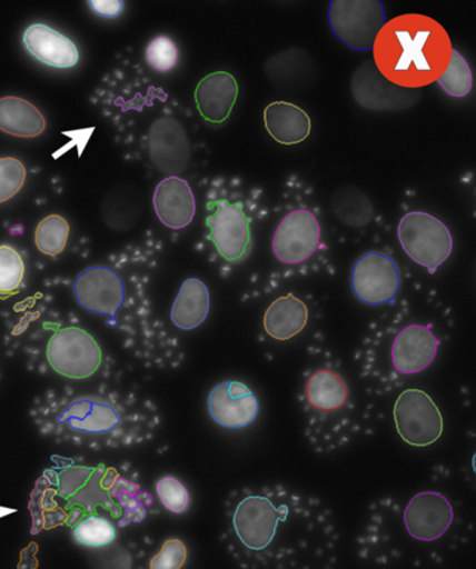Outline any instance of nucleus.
I'll use <instances>...</instances> for the list:
<instances>
[{
  "mask_svg": "<svg viewBox=\"0 0 476 569\" xmlns=\"http://www.w3.org/2000/svg\"><path fill=\"white\" fill-rule=\"evenodd\" d=\"M371 49L383 78L404 89L434 83L446 70L453 51L447 31L437 21L419 14L388 21Z\"/></svg>",
  "mask_w": 476,
  "mask_h": 569,
  "instance_id": "obj_1",
  "label": "nucleus"
},
{
  "mask_svg": "<svg viewBox=\"0 0 476 569\" xmlns=\"http://www.w3.org/2000/svg\"><path fill=\"white\" fill-rule=\"evenodd\" d=\"M206 228L217 254L228 264H242L254 251V217L245 202L216 190L207 202Z\"/></svg>",
  "mask_w": 476,
  "mask_h": 569,
  "instance_id": "obj_2",
  "label": "nucleus"
},
{
  "mask_svg": "<svg viewBox=\"0 0 476 569\" xmlns=\"http://www.w3.org/2000/svg\"><path fill=\"white\" fill-rule=\"evenodd\" d=\"M304 408L310 426L320 421L321 427L331 421L336 430L346 429L353 412L351 391L343 375L333 365H319L305 376Z\"/></svg>",
  "mask_w": 476,
  "mask_h": 569,
  "instance_id": "obj_3",
  "label": "nucleus"
},
{
  "mask_svg": "<svg viewBox=\"0 0 476 569\" xmlns=\"http://www.w3.org/2000/svg\"><path fill=\"white\" fill-rule=\"evenodd\" d=\"M398 242L405 254L429 273L450 259L454 240L450 229L439 218L424 211L405 213L397 227Z\"/></svg>",
  "mask_w": 476,
  "mask_h": 569,
  "instance_id": "obj_4",
  "label": "nucleus"
},
{
  "mask_svg": "<svg viewBox=\"0 0 476 569\" xmlns=\"http://www.w3.org/2000/svg\"><path fill=\"white\" fill-rule=\"evenodd\" d=\"M328 24L344 46L353 51H370L386 24L385 8L379 0H333Z\"/></svg>",
  "mask_w": 476,
  "mask_h": 569,
  "instance_id": "obj_5",
  "label": "nucleus"
},
{
  "mask_svg": "<svg viewBox=\"0 0 476 569\" xmlns=\"http://www.w3.org/2000/svg\"><path fill=\"white\" fill-rule=\"evenodd\" d=\"M47 360L54 373L70 380H86L101 368L102 349L91 333L68 327L49 339Z\"/></svg>",
  "mask_w": 476,
  "mask_h": 569,
  "instance_id": "obj_6",
  "label": "nucleus"
},
{
  "mask_svg": "<svg viewBox=\"0 0 476 569\" xmlns=\"http://www.w3.org/2000/svg\"><path fill=\"white\" fill-rule=\"evenodd\" d=\"M394 423L403 441L413 447H429L439 441L445 421L434 399L423 390L409 388L394 405Z\"/></svg>",
  "mask_w": 476,
  "mask_h": 569,
  "instance_id": "obj_7",
  "label": "nucleus"
},
{
  "mask_svg": "<svg viewBox=\"0 0 476 569\" xmlns=\"http://www.w3.org/2000/svg\"><path fill=\"white\" fill-rule=\"evenodd\" d=\"M319 218L310 208L298 207L281 218L272 237V253L282 264L299 266L325 249Z\"/></svg>",
  "mask_w": 476,
  "mask_h": 569,
  "instance_id": "obj_8",
  "label": "nucleus"
},
{
  "mask_svg": "<svg viewBox=\"0 0 476 569\" xmlns=\"http://www.w3.org/2000/svg\"><path fill=\"white\" fill-rule=\"evenodd\" d=\"M351 284L355 297L369 306L393 303L401 287L396 261L380 251H368L353 268Z\"/></svg>",
  "mask_w": 476,
  "mask_h": 569,
  "instance_id": "obj_9",
  "label": "nucleus"
},
{
  "mask_svg": "<svg viewBox=\"0 0 476 569\" xmlns=\"http://www.w3.org/2000/svg\"><path fill=\"white\" fill-rule=\"evenodd\" d=\"M440 341L432 331V325H408L394 333L390 348L387 350L390 381L396 376H414L423 373L436 359ZM386 363V365H387Z\"/></svg>",
  "mask_w": 476,
  "mask_h": 569,
  "instance_id": "obj_10",
  "label": "nucleus"
},
{
  "mask_svg": "<svg viewBox=\"0 0 476 569\" xmlns=\"http://www.w3.org/2000/svg\"><path fill=\"white\" fill-rule=\"evenodd\" d=\"M288 508H277L270 498L248 496L235 508L232 525L238 539L251 551H262L276 539Z\"/></svg>",
  "mask_w": 476,
  "mask_h": 569,
  "instance_id": "obj_11",
  "label": "nucleus"
},
{
  "mask_svg": "<svg viewBox=\"0 0 476 569\" xmlns=\"http://www.w3.org/2000/svg\"><path fill=\"white\" fill-rule=\"evenodd\" d=\"M73 291L81 308L111 319H117L118 311L125 303L122 278L109 267L87 268L76 278Z\"/></svg>",
  "mask_w": 476,
  "mask_h": 569,
  "instance_id": "obj_12",
  "label": "nucleus"
},
{
  "mask_svg": "<svg viewBox=\"0 0 476 569\" xmlns=\"http://www.w3.org/2000/svg\"><path fill=\"white\" fill-rule=\"evenodd\" d=\"M147 146L152 166L161 173L178 177L189 168L191 146L185 126L173 118H160L151 124Z\"/></svg>",
  "mask_w": 476,
  "mask_h": 569,
  "instance_id": "obj_13",
  "label": "nucleus"
},
{
  "mask_svg": "<svg viewBox=\"0 0 476 569\" xmlns=\"http://www.w3.org/2000/svg\"><path fill=\"white\" fill-rule=\"evenodd\" d=\"M207 407L211 419L228 430L246 429L260 412L259 399L245 382L224 381L212 388Z\"/></svg>",
  "mask_w": 476,
  "mask_h": 569,
  "instance_id": "obj_14",
  "label": "nucleus"
},
{
  "mask_svg": "<svg viewBox=\"0 0 476 569\" xmlns=\"http://www.w3.org/2000/svg\"><path fill=\"white\" fill-rule=\"evenodd\" d=\"M453 521L450 501L437 491L418 492L404 511L405 528L418 541L439 540L450 529Z\"/></svg>",
  "mask_w": 476,
  "mask_h": 569,
  "instance_id": "obj_15",
  "label": "nucleus"
},
{
  "mask_svg": "<svg viewBox=\"0 0 476 569\" xmlns=\"http://www.w3.org/2000/svg\"><path fill=\"white\" fill-rule=\"evenodd\" d=\"M152 206L158 220L172 231L188 228L197 210L194 190L179 177H168L157 184Z\"/></svg>",
  "mask_w": 476,
  "mask_h": 569,
  "instance_id": "obj_16",
  "label": "nucleus"
},
{
  "mask_svg": "<svg viewBox=\"0 0 476 569\" xmlns=\"http://www.w3.org/2000/svg\"><path fill=\"white\" fill-rule=\"evenodd\" d=\"M239 86L228 71H216L200 80L195 90L197 111L207 123L222 124L231 117Z\"/></svg>",
  "mask_w": 476,
  "mask_h": 569,
  "instance_id": "obj_17",
  "label": "nucleus"
},
{
  "mask_svg": "<svg viewBox=\"0 0 476 569\" xmlns=\"http://www.w3.org/2000/svg\"><path fill=\"white\" fill-rule=\"evenodd\" d=\"M23 43L32 57L49 68L70 69L80 60L76 43L46 24L30 26L24 31Z\"/></svg>",
  "mask_w": 476,
  "mask_h": 569,
  "instance_id": "obj_18",
  "label": "nucleus"
},
{
  "mask_svg": "<svg viewBox=\"0 0 476 569\" xmlns=\"http://www.w3.org/2000/svg\"><path fill=\"white\" fill-rule=\"evenodd\" d=\"M59 423L69 425L70 429L83 433H109L120 425V415L107 399L96 396L76 398L69 408L59 416Z\"/></svg>",
  "mask_w": 476,
  "mask_h": 569,
  "instance_id": "obj_19",
  "label": "nucleus"
},
{
  "mask_svg": "<svg viewBox=\"0 0 476 569\" xmlns=\"http://www.w3.org/2000/svg\"><path fill=\"white\" fill-rule=\"evenodd\" d=\"M265 126L271 139L282 146L299 144L311 133L309 114L286 101L271 102L265 109Z\"/></svg>",
  "mask_w": 476,
  "mask_h": 569,
  "instance_id": "obj_20",
  "label": "nucleus"
},
{
  "mask_svg": "<svg viewBox=\"0 0 476 569\" xmlns=\"http://www.w3.org/2000/svg\"><path fill=\"white\" fill-rule=\"evenodd\" d=\"M308 322V306L294 293L276 299L262 317V327L267 336L276 341H291L305 330Z\"/></svg>",
  "mask_w": 476,
  "mask_h": 569,
  "instance_id": "obj_21",
  "label": "nucleus"
},
{
  "mask_svg": "<svg viewBox=\"0 0 476 569\" xmlns=\"http://www.w3.org/2000/svg\"><path fill=\"white\" fill-rule=\"evenodd\" d=\"M143 208V194L135 184H118L102 201V220L113 231H130L138 226Z\"/></svg>",
  "mask_w": 476,
  "mask_h": 569,
  "instance_id": "obj_22",
  "label": "nucleus"
},
{
  "mask_svg": "<svg viewBox=\"0 0 476 569\" xmlns=\"http://www.w3.org/2000/svg\"><path fill=\"white\" fill-rule=\"evenodd\" d=\"M210 313V292L200 279L189 278L175 299L171 320L179 330L191 331L200 327Z\"/></svg>",
  "mask_w": 476,
  "mask_h": 569,
  "instance_id": "obj_23",
  "label": "nucleus"
},
{
  "mask_svg": "<svg viewBox=\"0 0 476 569\" xmlns=\"http://www.w3.org/2000/svg\"><path fill=\"white\" fill-rule=\"evenodd\" d=\"M46 128V118L31 102L19 97L0 98V130L3 133L36 139Z\"/></svg>",
  "mask_w": 476,
  "mask_h": 569,
  "instance_id": "obj_24",
  "label": "nucleus"
},
{
  "mask_svg": "<svg viewBox=\"0 0 476 569\" xmlns=\"http://www.w3.org/2000/svg\"><path fill=\"white\" fill-rule=\"evenodd\" d=\"M331 210L344 226L363 229L375 218V207L363 190L354 186H344L334 193Z\"/></svg>",
  "mask_w": 476,
  "mask_h": 569,
  "instance_id": "obj_25",
  "label": "nucleus"
},
{
  "mask_svg": "<svg viewBox=\"0 0 476 569\" xmlns=\"http://www.w3.org/2000/svg\"><path fill=\"white\" fill-rule=\"evenodd\" d=\"M70 227L63 217L48 216L38 223L36 229V246L42 254L57 257L68 244Z\"/></svg>",
  "mask_w": 476,
  "mask_h": 569,
  "instance_id": "obj_26",
  "label": "nucleus"
},
{
  "mask_svg": "<svg viewBox=\"0 0 476 569\" xmlns=\"http://www.w3.org/2000/svg\"><path fill=\"white\" fill-rule=\"evenodd\" d=\"M436 81L448 96L464 98L473 90V71L463 54L453 49L450 62Z\"/></svg>",
  "mask_w": 476,
  "mask_h": 569,
  "instance_id": "obj_27",
  "label": "nucleus"
},
{
  "mask_svg": "<svg viewBox=\"0 0 476 569\" xmlns=\"http://www.w3.org/2000/svg\"><path fill=\"white\" fill-rule=\"evenodd\" d=\"M24 273L26 264L19 251L9 244L0 246V298L18 293Z\"/></svg>",
  "mask_w": 476,
  "mask_h": 569,
  "instance_id": "obj_28",
  "label": "nucleus"
},
{
  "mask_svg": "<svg viewBox=\"0 0 476 569\" xmlns=\"http://www.w3.org/2000/svg\"><path fill=\"white\" fill-rule=\"evenodd\" d=\"M73 538L81 546L100 549L117 539V529L106 518L90 517L76 525Z\"/></svg>",
  "mask_w": 476,
  "mask_h": 569,
  "instance_id": "obj_29",
  "label": "nucleus"
},
{
  "mask_svg": "<svg viewBox=\"0 0 476 569\" xmlns=\"http://www.w3.org/2000/svg\"><path fill=\"white\" fill-rule=\"evenodd\" d=\"M27 171L13 157L0 158V204L12 200L23 189Z\"/></svg>",
  "mask_w": 476,
  "mask_h": 569,
  "instance_id": "obj_30",
  "label": "nucleus"
},
{
  "mask_svg": "<svg viewBox=\"0 0 476 569\" xmlns=\"http://www.w3.org/2000/svg\"><path fill=\"white\" fill-rule=\"evenodd\" d=\"M157 495L168 511L180 513L189 506V491L178 479L167 476L157 483Z\"/></svg>",
  "mask_w": 476,
  "mask_h": 569,
  "instance_id": "obj_31",
  "label": "nucleus"
},
{
  "mask_svg": "<svg viewBox=\"0 0 476 569\" xmlns=\"http://www.w3.org/2000/svg\"><path fill=\"white\" fill-rule=\"evenodd\" d=\"M146 58L156 70L169 71L178 62V48L171 38L158 37L147 47Z\"/></svg>",
  "mask_w": 476,
  "mask_h": 569,
  "instance_id": "obj_32",
  "label": "nucleus"
},
{
  "mask_svg": "<svg viewBox=\"0 0 476 569\" xmlns=\"http://www.w3.org/2000/svg\"><path fill=\"white\" fill-rule=\"evenodd\" d=\"M188 558V550L182 541L169 539L162 545L160 552L152 558L150 568L152 569H179L184 567Z\"/></svg>",
  "mask_w": 476,
  "mask_h": 569,
  "instance_id": "obj_33",
  "label": "nucleus"
},
{
  "mask_svg": "<svg viewBox=\"0 0 476 569\" xmlns=\"http://www.w3.org/2000/svg\"><path fill=\"white\" fill-rule=\"evenodd\" d=\"M89 4L92 12L107 19L118 18L125 9L122 0H91Z\"/></svg>",
  "mask_w": 476,
  "mask_h": 569,
  "instance_id": "obj_34",
  "label": "nucleus"
}]
</instances>
